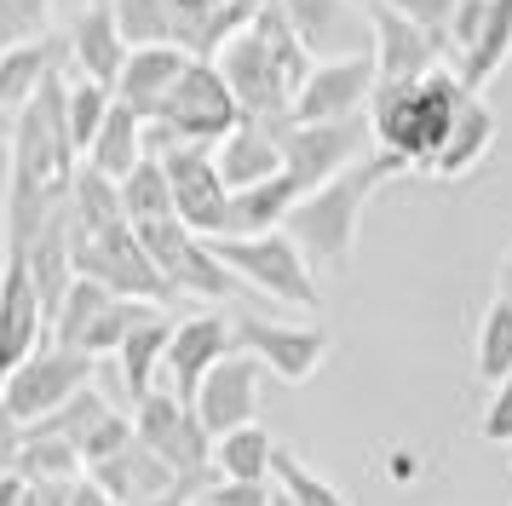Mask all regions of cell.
<instances>
[{
    "instance_id": "cell-11",
    "label": "cell",
    "mask_w": 512,
    "mask_h": 506,
    "mask_svg": "<svg viewBox=\"0 0 512 506\" xmlns=\"http://www.w3.org/2000/svg\"><path fill=\"white\" fill-rule=\"evenodd\" d=\"M133 426H139V443L156 449V455L179 472V478H202L213 472V432L196 420L179 391H150L133 403Z\"/></svg>"
},
{
    "instance_id": "cell-35",
    "label": "cell",
    "mask_w": 512,
    "mask_h": 506,
    "mask_svg": "<svg viewBox=\"0 0 512 506\" xmlns=\"http://www.w3.org/2000/svg\"><path fill=\"white\" fill-rule=\"evenodd\" d=\"M472 363H478V380H484V386L512 380V305H507V299H489L484 322H478Z\"/></svg>"
},
{
    "instance_id": "cell-48",
    "label": "cell",
    "mask_w": 512,
    "mask_h": 506,
    "mask_svg": "<svg viewBox=\"0 0 512 506\" xmlns=\"http://www.w3.org/2000/svg\"><path fill=\"white\" fill-rule=\"evenodd\" d=\"M495 299H507V305H512V259L495 271Z\"/></svg>"
},
{
    "instance_id": "cell-7",
    "label": "cell",
    "mask_w": 512,
    "mask_h": 506,
    "mask_svg": "<svg viewBox=\"0 0 512 506\" xmlns=\"http://www.w3.org/2000/svg\"><path fill=\"white\" fill-rule=\"evenodd\" d=\"M213 64L225 69V81H231L236 104H242L248 121H271V127H288L294 121V92L300 87L277 64V52H271V41L259 29H242L236 41H225V52Z\"/></svg>"
},
{
    "instance_id": "cell-21",
    "label": "cell",
    "mask_w": 512,
    "mask_h": 506,
    "mask_svg": "<svg viewBox=\"0 0 512 506\" xmlns=\"http://www.w3.org/2000/svg\"><path fill=\"white\" fill-rule=\"evenodd\" d=\"M185 69H190L185 46H133V58H127V69H121V81H116V98L127 110H139L144 121H156L167 104V92H173V81Z\"/></svg>"
},
{
    "instance_id": "cell-22",
    "label": "cell",
    "mask_w": 512,
    "mask_h": 506,
    "mask_svg": "<svg viewBox=\"0 0 512 506\" xmlns=\"http://www.w3.org/2000/svg\"><path fill=\"white\" fill-rule=\"evenodd\" d=\"M29 265V276H35V288H41V305H47V322L52 311L64 305V294L75 288V225H70V202L52 213L47 225H41V236L29 242V253H18Z\"/></svg>"
},
{
    "instance_id": "cell-50",
    "label": "cell",
    "mask_w": 512,
    "mask_h": 506,
    "mask_svg": "<svg viewBox=\"0 0 512 506\" xmlns=\"http://www.w3.org/2000/svg\"><path fill=\"white\" fill-rule=\"evenodd\" d=\"M213 6H225V0H213Z\"/></svg>"
},
{
    "instance_id": "cell-40",
    "label": "cell",
    "mask_w": 512,
    "mask_h": 506,
    "mask_svg": "<svg viewBox=\"0 0 512 506\" xmlns=\"http://www.w3.org/2000/svg\"><path fill=\"white\" fill-rule=\"evenodd\" d=\"M282 12H288V18H294V29L311 41V52L346 29V0H282Z\"/></svg>"
},
{
    "instance_id": "cell-29",
    "label": "cell",
    "mask_w": 512,
    "mask_h": 506,
    "mask_svg": "<svg viewBox=\"0 0 512 506\" xmlns=\"http://www.w3.org/2000/svg\"><path fill=\"white\" fill-rule=\"evenodd\" d=\"M277 437L265 426H242V432L213 437V478H231V483H271V460H277Z\"/></svg>"
},
{
    "instance_id": "cell-17",
    "label": "cell",
    "mask_w": 512,
    "mask_h": 506,
    "mask_svg": "<svg viewBox=\"0 0 512 506\" xmlns=\"http://www.w3.org/2000/svg\"><path fill=\"white\" fill-rule=\"evenodd\" d=\"M369 46H374V69L380 81H420L443 64V46L420 29L397 0H369Z\"/></svg>"
},
{
    "instance_id": "cell-3",
    "label": "cell",
    "mask_w": 512,
    "mask_h": 506,
    "mask_svg": "<svg viewBox=\"0 0 512 506\" xmlns=\"http://www.w3.org/2000/svg\"><path fill=\"white\" fill-rule=\"evenodd\" d=\"M397 173H409L397 156H386V150H374V156H363L357 167H346L340 179L317 184V190H305L300 202H294V213H288V236L305 248V259L317 265V271H346L351 253H357V230H363V207H369V196L380 190L386 179H397Z\"/></svg>"
},
{
    "instance_id": "cell-33",
    "label": "cell",
    "mask_w": 512,
    "mask_h": 506,
    "mask_svg": "<svg viewBox=\"0 0 512 506\" xmlns=\"http://www.w3.org/2000/svg\"><path fill=\"white\" fill-rule=\"evenodd\" d=\"M116 110V87L104 81H87V75H70V92H64V115H70V138H75V156L87 161L93 138L104 133V121Z\"/></svg>"
},
{
    "instance_id": "cell-32",
    "label": "cell",
    "mask_w": 512,
    "mask_h": 506,
    "mask_svg": "<svg viewBox=\"0 0 512 506\" xmlns=\"http://www.w3.org/2000/svg\"><path fill=\"white\" fill-rule=\"evenodd\" d=\"M121 202H127V219H133V225L179 219V202H173V179H167L162 156H144L139 167L121 179Z\"/></svg>"
},
{
    "instance_id": "cell-45",
    "label": "cell",
    "mask_w": 512,
    "mask_h": 506,
    "mask_svg": "<svg viewBox=\"0 0 512 506\" xmlns=\"http://www.w3.org/2000/svg\"><path fill=\"white\" fill-rule=\"evenodd\" d=\"M484 12H489V0H461V6H455V23H449V69L472 52L478 29H484Z\"/></svg>"
},
{
    "instance_id": "cell-44",
    "label": "cell",
    "mask_w": 512,
    "mask_h": 506,
    "mask_svg": "<svg viewBox=\"0 0 512 506\" xmlns=\"http://www.w3.org/2000/svg\"><path fill=\"white\" fill-rule=\"evenodd\" d=\"M277 501V483H231V478H213L202 506H271Z\"/></svg>"
},
{
    "instance_id": "cell-1",
    "label": "cell",
    "mask_w": 512,
    "mask_h": 506,
    "mask_svg": "<svg viewBox=\"0 0 512 506\" xmlns=\"http://www.w3.org/2000/svg\"><path fill=\"white\" fill-rule=\"evenodd\" d=\"M64 92H70V75L58 69V75H47V87L24 104L18 127H12V167H6V207H0L6 253H29L41 225L70 202V184L81 173L70 115H64Z\"/></svg>"
},
{
    "instance_id": "cell-41",
    "label": "cell",
    "mask_w": 512,
    "mask_h": 506,
    "mask_svg": "<svg viewBox=\"0 0 512 506\" xmlns=\"http://www.w3.org/2000/svg\"><path fill=\"white\" fill-rule=\"evenodd\" d=\"M133 437H139V426H133L127 414L110 409V414H104V420L93 426V432H87V443H81V466H98V460H110L116 449H127Z\"/></svg>"
},
{
    "instance_id": "cell-46",
    "label": "cell",
    "mask_w": 512,
    "mask_h": 506,
    "mask_svg": "<svg viewBox=\"0 0 512 506\" xmlns=\"http://www.w3.org/2000/svg\"><path fill=\"white\" fill-rule=\"evenodd\" d=\"M415 478H420V460L397 449V455H392V483H415Z\"/></svg>"
},
{
    "instance_id": "cell-24",
    "label": "cell",
    "mask_w": 512,
    "mask_h": 506,
    "mask_svg": "<svg viewBox=\"0 0 512 506\" xmlns=\"http://www.w3.org/2000/svg\"><path fill=\"white\" fill-rule=\"evenodd\" d=\"M305 190L294 173H277L265 184H248V190H231V213H225V236H265V230H282L288 213Z\"/></svg>"
},
{
    "instance_id": "cell-8",
    "label": "cell",
    "mask_w": 512,
    "mask_h": 506,
    "mask_svg": "<svg viewBox=\"0 0 512 506\" xmlns=\"http://www.w3.org/2000/svg\"><path fill=\"white\" fill-rule=\"evenodd\" d=\"M144 248H150V259L162 265L167 288L173 294H190V299H231L236 288H242V276L213 253L208 236H196V230L185 225V219H156V225H139Z\"/></svg>"
},
{
    "instance_id": "cell-20",
    "label": "cell",
    "mask_w": 512,
    "mask_h": 506,
    "mask_svg": "<svg viewBox=\"0 0 512 506\" xmlns=\"http://www.w3.org/2000/svg\"><path fill=\"white\" fill-rule=\"evenodd\" d=\"M127 58H133V46H127V35H121V23H116V12H110V0L81 6V18L70 23V64H75V75L116 87L121 69H127Z\"/></svg>"
},
{
    "instance_id": "cell-39",
    "label": "cell",
    "mask_w": 512,
    "mask_h": 506,
    "mask_svg": "<svg viewBox=\"0 0 512 506\" xmlns=\"http://www.w3.org/2000/svg\"><path fill=\"white\" fill-rule=\"evenodd\" d=\"M52 35V0H0V52Z\"/></svg>"
},
{
    "instance_id": "cell-13",
    "label": "cell",
    "mask_w": 512,
    "mask_h": 506,
    "mask_svg": "<svg viewBox=\"0 0 512 506\" xmlns=\"http://www.w3.org/2000/svg\"><path fill=\"white\" fill-rule=\"evenodd\" d=\"M374 46L363 52H346V58H317L311 75L294 92V121H346V115H363L374 98Z\"/></svg>"
},
{
    "instance_id": "cell-36",
    "label": "cell",
    "mask_w": 512,
    "mask_h": 506,
    "mask_svg": "<svg viewBox=\"0 0 512 506\" xmlns=\"http://www.w3.org/2000/svg\"><path fill=\"white\" fill-rule=\"evenodd\" d=\"M271 483H277L294 506H351L346 495H340L317 466H305L294 449H277V460H271Z\"/></svg>"
},
{
    "instance_id": "cell-4",
    "label": "cell",
    "mask_w": 512,
    "mask_h": 506,
    "mask_svg": "<svg viewBox=\"0 0 512 506\" xmlns=\"http://www.w3.org/2000/svg\"><path fill=\"white\" fill-rule=\"evenodd\" d=\"M242 121L248 115L236 104L225 69L213 64V58H190V69L167 92L162 115L144 127V144H150V156H167L173 144H225Z\"/></svg>"
},
{
    "instance_id": "cell-6",
    "label": "cell",
    "mask_w": 512,
    "mask_h": 506,
    "mask_svg": "<svg viewBox=\"0 0 512 506\" xmlns=\"http://www.w3.org/2000/svg\"><path fill=\"white\" fill-rule=\"evenodd\" d=\"M93 368H98V357H87V351H70V345H41V351H35V357L6 380V391H0V420H6V426H18V432L52 420L58 409H70L75 397L93 386Z\"/></svg>"
},
{
    "instance_id": "cell-49",
    "label": "cell",
    "mask_w": 512,
    "mask_h": 506,
    "mask_svg": "<svg viewBox=\"0 0 512 506\" xmlns=\"http://www.w3.org/2000/svg\"><path fill=\"white\" fill-rule=\"evenodd\" d=\"M271 506H294V501H288V495H282V489H277V501H271Z\"/></svg>"
},
{
    "instance_id": "cell-42",
    "label": "cell",
    "mask_w": 512,
    "mask_h": 506,
    "mask_svg": "<svg viewBox=\"0 0 512 506\" xmlns=\"http://www.w3.org/2000/svg\"><path fill=\"white\" fill-rule=\"evenodd\" d=\"M397 6L443 46V64H449V23H455V6H461V0H397Z\"/></svg>"
},
{
    "instance_id": "cell-28",
    "label": "cell",
    "mask_w": 512,
    "mask_h": 506,
    "mask_svg": "<svg viewBox=\"0 0 512 506\" xmlns=\"http://www.w3.org/2000/svg\"><path fill=\"white\" fill-rule=\"evenodd\" d=\"M70 225H75V236H104L116 225H133L127 202H121V179L98 173V167H81L70 184Z\"/></svg>"
},
{
    "instance_id": "cell-30",
    "label": "cell",
    "mask_w": 512,
    "mask_h": 506,
    "mask_svg": "<svg viewBox=\"0 0 512 506\" xmlns=\"http://www.w3.org/2000/svg\"><path fill=\"white\" fill-rule=\"evenodd\" d=\"M144 127H150V121H144L139 110H127V104L116 98V110H110V121H104V133H98L93 150H87V167L110 173V179H127V173H133L144 156H150Z\"/></svg>"
},
{
    "instance_id": "cell-16",
    "label": "cell",
    "mask_w": 512,
    "mask_h": 506,
    "mask_svg": "<svg viewBox=\"0 0 512 506\" xmlns=\"http://www.w3.org/2000/svg\"><path fill=\"white\" fill-rule=\"evenodd\" d=\"M259 386H265V363H259L254 351H231V357L196 386L190 409H196V420H202L213 437L242 432V426L259 420Z\"/></svg>"
},
{
    "instance_id": "cell-27",
    "label": "cell",
    "mask_w": 512,
    "mask_h": 506,
    "mask_svg": "<svg viewBox=\"0 0 512 506\" xmlns=\"http://www.w3.org/2000/svg\"><path fill=\"white\" fill-rule=\"evenodd\" d=\"M489 144H495V115H489V104L472 92L461 121H455V133H449V144H443L438 161H432V179H466V173H478L484 156H489Z\"/></svg>"
},
{
    "instance_id": "cell-43",
    "label": "cell",
    "mask_w": 512,
    "mask_h": 506,
    "mask_svg": "<svg viewBox=\"0 0 512 506\" xmlns=\"http://www.w3.org/2000/svg\"><path fill=\"white\" fill-rule=\"evenodd\" d=\"M478 437L484 443H512V380L489 386V403L478 414Z\"/></svg>"
},
{
    "instance_id": "cell-47",
    "label": "cell",
    "mask_w": 512,
    "mask_h": 506,
    "mask_svg": "<svg viewBox=\"0 0 512 506\" xmlns=\"http://www.w3.org/2000/svg\"><path fill=\"white\" fill-rule=\"evenodd\" d=\"M12 127H18V110L0 98V144H12Z\"/></svg>"
},
{
    "instance_id": "cell-34",
    "label": "cell",
    "mask_w": 512,
    "mask_h": 506,
    "mask_svg": "<svg viewBox=\"0 0 512 506\" xmlns=\"http://www.w3.org/2000/svg\"><path fill=\"white\" fill-rule=\"evenodd\" d=\"M116 299L121 294H110L104 282H93V276H75V288L64 294V305L52 311V345H70V351H75V340H81V334H87V328H93V322L116 305Z\"/></svg>"
},
{
    "instance_id": "cell-15",
    "label": "cell",
    "mask_w": 512,
    "mask_h": 506,
    "mask_svg": "<svg viewBox=\"0 0 512 506\" xmlns=\"http://www.w3.org/2000/svg\"><path fill=\"white\" fill-rule=\"evenodd\" d=\"M47 334H52V322H47L35 276H29V265L18 253H6V265H0V391L41 351Z\"/></svg>"
},
{
    "instance_id": "cell-9",
    "label": "cell",
    "mask_w": 512,
    "mask_h": 506,
    "mask_svg": "<svg viewBox=\"0 0 512 506\" xmlns=\"http://www.w3.org/2000/svg\"><path fill=\"white\" fill-rule=\"evenodd\" d=\"M75 271L104 282L121 299H150V305H167L173 299L162 265L144 248L139 225H116V230H104V236H75Z\"/></svg>"
},
{
    "instance_id": "cell-2",
    "label": "cell",
    "mask_w": 512,
    "mask_h": 506,
    "mask_svg": "<svg viewBox=\"0 0 512 506\" xmlns=\"http://www.w3.org/2000/svg\"><path fill=\"white\" fill-rule=\"evenodd\" d=\"M466 98H472V87L449 64H438L420 81H374V98H369L374 144L386 156H397L403 167L432 173V161H438V150L455 133Z\"/></svg>"
},
{
    "instance_id": "cell-10",
    "label": "cell",
    "mask_w": 512,
    "mask_h": 506,
    "mask_svg": "<svg viewBox=\"0 0 512 506\" xmlns=\"http://www.w3.org/2000/svg\"><path fill=\"white\" fill-rule=\"evenodd\" d=\"M369 138L374 127L363 115H346V121H288L282 127V167L300 179V190H317V184L340 179L346 167H357Z\"/></svg>"
},
{
    "instance_id": "cell-25",
    "label": "cell",
    "mask_w": 512,
    "mask_h": 506,
    "mask_svg": "<svg viewBox=\"0 0 512 506\" xmlns=\"http://www.w3.org/2000/svg\"><path fill=\"white\" fill-rule=\"evenodd\" d=\"M64 58H70V35L64 41L47 35V41H29V46H6L0 52V98L24 115V104L47 87V75L64 69Z\"/></svg>"
},
{
    "instance_id": "cell-19",
    "label": "cell",
    "mask_w": 512,
    "mask_h": 506,
    "mask_svg": "<svg viewBox=\"0 0 512 506\" xmlns=\"http://www.w3.org/2000/svg\"><path fill=\"white\" fill-rule=\"evenodd\" d=\"M87 483H98L110 501L121 506H139V501H156V495H167V489H179V472L167 466L156 449H144L139 437L127 443V449H116L110 460H98V466H87Z\"/></svg>"
},
{
    "instance_id": "cell-26",
    "label": "cell",
    "mask_w": 512,
    "mask_h": 506,
    "mask_svg": "<svg viewBox=\"0 0 512 506\" xmlns=\"http://www.w3.org/2000/svg\"><path fill=\"white\" fill-rule=\"evenodd\" d=\"M173 328H179V322L167 317V311H150V317L127 334V345L116 351L121 380H127V391H133V403L156 391V374L167 368V351H173Z\"/></svg>"
},
{
    "instance_id": "cell-38",
    "label": "cell",
    "mask_w": 512,
    "mask_h": 506,
    "mask_svg": "<svg viewBox=\"0 0 512 506\" xmlns=\"http://www.w3.org/2000/svg\"><path fill=\"white\" fill-rule=\"evenodd\" d=\"M127 46H173V18H167V0H110Z\"/></svg>"
},
{
    "instance_id": "cell-23",
    "label": "cell",
    "mask_w": 512,
    "mask_h": 506,
    "mask_svg": "<svg viewBox=\"0 0 512 506\" xmlns=\"http://www.w3.org/2000/svg\"><path fill=\"white\" fill-rule=\"evenodd\" d=\"M213 156H219V173L231 190H248V184H265L288 173L282 167V133L271 121H242L225 144H213Z\"/></svg>"
},
{
    "instance_id": "cell-18",
    "label": "cell",
    "mask_w": 512,
    "mask_h": 506,
    "mask_svg": "<svg viewBox=\"0 0 512 506\" xmlns=\"http://www.w3.org/2000/svg\"><path fill=\"white\" fill-rule=\"evenodd\" d=\"M231 351H236V322L231 317H213V311L179 317V328H173V351H167V380H173V391L190 403L196 386H202Z\"/></svg>"
},
{
    "instance_id": "cell-51",
    "label": "cell",
    "mask_w": 512,
    "mask_h": 506,
    "mask_svg": "<svg viewBox=\"0 0 512 506\" xmlns=\"http://www.w3.org/2000/svg\"><path fill=\"white\" fill-rule=\"evenodd\" d=\"M507 259H512V253H507Z\"/></svg>"
},
{
    "instance_id": "cell-14",
    "label": "cell",
    "mask_w": 512,
    "mask_h": 506,
    "mask_svg": "<svg viewBox=\"0 0 512 506\" xmlns=\"http://www.w3.org/2000/svg\"><path fill=\"white\" fill-rule=\"evenodd\" d=\"M167 179H173V202L196 236H225V213H231V184L219 173L213 144H173L162 156Z\"/></svg>"
},
{
    "instance_id": "cell-5",
    "label": "cell",
    "mask_w": 512,
    "mask_h": 506,
    "mask_svg": "<svg viewBox=\"0 0 512 506\" xmlns=\"http://www.w3.org/2000/svg\"><path fill=\"white\" fill-rule=\"evenodd\" d=\"M213 253L231 265L254 294L294 305V311H323V288H317V265L288 230H265V236H208Z\"/></svg>"
},
{
    "instance_id": "cell-12",
    "label": "cell",
    "mask_w": 512,
    "mask_h": 506,
    "mask_svg": "<svg viewBox=\"0 0 512 506\" xmlns=\"http://www.w3.org/2000/svg\"><path fill=\"white\" fill-rule=\"evenodd\" d=\"M231 322H236V351H254L265 374H277L282 386H305L334 351V334L323 322H265V317H248V311Z\"/></svg>"
},
{
    "instance_id": "cell-31",
    "label": "cell",
    "mask_w": 512,
    "mask_h": 506,
    "mask_svg": "<svg viewBox=\"0 0 512 506\" xmlns=\"http://www.w3.org/2000/svg\"><path fill=\"white\" fill-rule=\"evenodd\" d=\"M507 58H512V0H489L484 29H478L472 52L455 64V75H461L466 87L478 92V87H489V81L507 69Z\"/></svg>"
},
{
    "instance_id": "cell-37",
    "label": "cell",
    "mask_w": 512,
    "mask_h": 506,
    "mask_svg": "<svg viewBox=\"0 0 512 506\" xmlns=\"http://www.w3.org/2000/svg\"><path fill=\"white\" fill-rule=\"evenodd\" d=\"M150 311H162V305H150V299H116V305L75 340V351H87V357H116L121 345H127V334H133Z\"/></svg>"
}]
</instances>
